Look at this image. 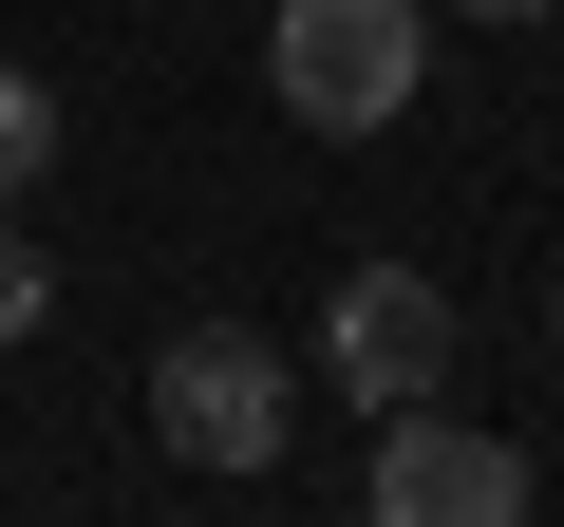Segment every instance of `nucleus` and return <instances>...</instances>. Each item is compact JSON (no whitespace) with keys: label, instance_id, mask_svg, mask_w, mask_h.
Instances as JSON below:
<instances>
[{"label":"nucleus","instance_id":"1","mask_svg":"<svg viewBox=\"0 0 564 527\" xmlns=\"http://www.w3.org/2000/svg\"><path fill=\"white\" fill-rule=\"evenodd\" d=\"M263 76H282V114L302 132H395L414 114V76H433V0H282L263 20Z\"/></svg>","mask_w":564,"mask_h":527},{"label":"nucleus","instance_id":"7","mask_svg":"<svg viewBox=\"0 0 564 527\" xmlns=\"http://www.w3.org/2000/svg\"><path fill=\"white\" fill-rule=\"evenodd\" d=\"M452 20H545V0H452Z\"/></svg>","mask_w":564,"mask_h":527},{"label":"nucleus","instance_id":"8","mask_svg":"<svg viewBox=\"0 0 564 527\" xmlns=\"http://www.w3.org/2000/svg\"><path fill=\"white\" fill-rule=\"evenodd\" d=\"M545 340H564V264H545Z\"/></svg>","mask_w":564,"mask_h":527},{"label":"nucleus","instance_id":"5","mask_svg":"<svg viewBox=\"0 0 564 527\" xmlns=\"http://www.w3.org/2000/svg\"><path fill=\"white\" fill-rule=\"evenodd\" d=\"M39 170H57V95H39V76H20V57H0V207H20V189H39Z\"/></svg>","mask_w":564,"mask_h":527},{"label":"nucleus","instance_id":"4","mask_svg":"<svg viewBox=\"0 0 564 527\" xmlns=\"http://www.w3.org/2000/svg\"><path fill=\"white\" fill-rule=\"evenodd\" d=\"M527 490H545V471H527L508 433H470V415H433V396L377 415V508H395V527H508Z\"/></svg>","mask_w":564,"mask_h":527},{"label":"nucleus","instance_id":"2","mask_svg":"<svg viewBox=\"0 0 564 527\" xmlns=\"http://www.w3.org/2000/svg\"><path fill=\"white\" fill-rule=\"evenodd\" d=\"M151 433L188 471H282V433H302V358H282L263 321H188L151 358Z\"/></svg>","mask_w":564,"mask_h":527},{"label":"nucleus","instance_id":"3","mask_svg":"<svg viewBox=\"0 0 564 527\" xmlns=\"http://www.w3.org/2000/svg\"><path fill=\"white\" fill-rule=\"evenodd\" d=\"M321 377H339L358 415L452 396V283H433V264H358V283L321 302Z\"/></svg>","mask_w":564,"mask_h":527},{"label":"nucleus","instance_id":"6","mask_svg":"<svg viewBox=\"0 0 564 527\" xmlns=\"http://www.w3.org/2000/svg\"><path fill=\"white\" fill-rule=\"evenodd\" d=\"M39 321H57V264L20 245V207H0V340H39Z\"/></svg>","mask_w":564,"mask_h":527}]
</instances>
